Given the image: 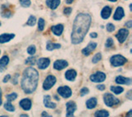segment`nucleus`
Masks as SVG:
<instances>
[{"label":"nucleus","mask_w":132,"mask_h":117,"mask_svg":"<svg viewBox=\"0 0 132 117\" xmlns=\"http://www.w3.org/2000/svg\"><path fill=\"white\" fill-rule=\"evenodd\" d=\"M128 36H129V31L126 28H122L120 29L118 31V32L116 34V37L118 40L119 43H124L126 41V40L127 39Z\"/></svg>","instance_id":"423d86ee"},{"label":"nucleus","mask_w":132,"mask_h":117,"mask_svg":"<svg viewBox=\"0 0 132 117\" xmlns=\"http://www.w3.org/2000/svg\"><path fill=\"white\" fill-rule=\"evenodd\" d=\"M73 0H66L65 1V3L67 4H71V3H73Z\"/></svg>","instance_id":"09e8293b"},{"label":"nucleus","mask_w":132,"mask_h":117,"mask_svg":"<svg viewBox=\"0 0 132 117\" xmlns=\"http://www.w3.org/2000/svg\"><path fill=\"white\" fill-rule=\"evenodd\" d=\"M18 77H19V73H16L15 74V76H14V78H13V79H12V84H14V85H16V84H18Z\"/></svg>","instance_id":"ea45409f"},{"label":"nucleus","mask_w":132,"mask_h":117,"mask_svg":"<svg viewBox=\"0 0 132 117\" xmlns=\"http://www.w3.org/2000/svg\"><path fill=\"white\" fill-rule=\"evenodd\" d=\"M36 46L34 45H31L27 48V53L30 55H33L36 53Z\"/></svg>","instance_id":"f704fd0d"},{"label":"nucleus","mask_w":132,"mask_h":117,"mask_svg":"<svg viewBox=\"0 0 132 117\" xmlns=\"http://www.w3.org/2000/svg\"><path fill=\"white\" fill-rule=\"evenodd\" d=\"M106 28L108 32H112L115 31V26L112 24V23H108L106 26Z\"/></svg>","instance_id":"e433bc0d"},{"label":"nucleus","mask_w":132,"mask_h":117,"mask_svg":"<svg viewBox=\"0 0 132 117\" xmlns=\"http://www.w3.org/2000/svg\"><path fill=\"white\" fill-rule=\"evenodd\" d=\"M4 109H5L6 111H15V107L12 106V104L11 103V102H7L5 104H4Z\"/></svg>","instance_id":"c85d7f7f"},{"label":"nucleus","mask_w":132,"mask_h":117,"mask_svg":"<svg viewBox=\"0 0 132 117\" xmlns=\"http://www.w3.org/2000/svg\"><path fill=\"white\" fill-rule=\"evenodd\" d=\"M9 63V58L7 55L3 56L1 58H0V68H1L3 70L5 69V68L7 67V65Z\"/></svg>","instance_id":"b1692460"},{"label":"nucleus","mask_w":132,"mask_h":117,"mask_svg":"<svg viewBox=\"0 0 132 117\" xmlns=\"http://www.w3.org/2000/svg\"><path fill=\"white\" fill-rule=\"evenodd\" d=\"M73 11V8L71 7H65L64 9V14L65 15H70L71 12Z\"/></svg>","instance_id":"58836bf2"},{"label":"nucleus","mask_w":132,"mask_h":117,"mask_svg":"<svg viewBox=\"0 0 132 117\" xmlns=\"http://www.w3.org/2000/svg\"><path fill=\"white\" fill-rule=\"evenodd\" d=\"M39 81L38 71L33 67H28L24 70L21 82L22 88L26 94H31L36 91Z\"/></svg>","instance_id":"f03ea898"},{"label":"nucleus","mask_w":132,"mask_h":117,"mask_svg":"<svg viewBox=\"0 0 132 117\" xmlns=\"http://www.w3.org/2000/svg\"><path fill=\"white\" fill-rule=\"evenodd\" d=\"M131 91H128V93H127V95H126V97L129 99V100H131L132 99V97H131Z\"/></svg>","instance_id":"a18cd8bd"},{"label":"nucleus","mask_w":132,"mask_h":117,"mask_svg":"<svg viewBox=\"0 0 132 117\" xmlns=\"http://www.w3.org/2000/svg\"><path fill=\"white\" fill-rule=\"evenodd\" d=\"M11 78V75L10 74H7V75H6L5 77H4V78H3V82L5 83V82H7L9 79Z\"/></svg>","instance_id":"37998d69"},{"label":"nucleus","mask_w":132,"mask_h":117,"mask_svg":"<svg viewBox=\"0 0 132 117\" xmlns=\"http://www.w3.org/2000/svg\"><path fill=\"white\" fill-rule=\"evenodd\" d=\"M51 96H49V95L45 96V97H44V100H43L44 105H45V107L50 108V109H55V108H56V104L52 102L51 101Z\"/></svg>","instance_id":"dca6fc26"},{"label":"nucleus","mask_w":132,"mask_h":117,"mask_svg":"<svg viewBox=\"0 0 132 117\" xmlns=\"http://www.w3.org/2000/svg\"><path fill=\"white\" fill-rule=\"evenodd\" d=\"M0 26H1V22H0Z\"/></svg>","instance_id":"6e6d98bb"},{"label":"nucleus","mask_w":132,"mask_h":117,"mask_svg":"<svg viewBox=\"0 0 132 117\" xmlns=\"http://www.w3.org/2000/svg\"><path fill=\"white\" fill-rule=\"evenodd\" d=\"M36 63V58L34 56L27 58L26 60V61H25V64H29V65H34Z\"/></svg>","instance_id":"c756f323"},{"label":"nucleus","mask_w":132,"mask_h":117,"mask_svg":"<svg viewBox=\"0 0 132 117\" xmlns=\"http://www.w3.org/2000/svg\"><path fill=\"white\" fill-rule=\"evenodd\" d=\"M51 31L55 36H60L62 35V33L64 31V26L62 24H58V25H55V26H52Z\"/></svg>","instance_id":"6ab92c4d"},{"label":"nucleus","mask_w":132,"mask_h":117,"mask_svg":"<svg viewBox=\"0 0 132 117\" xmlns=\"http://www.w3.org/2000/svg\"><path fill=\"white\" fill-rule=\"evenodd\" d=\"M45 22L43 18H40L38 21V30L40 31H42L45 28Z\"/></svg>","instance_id":"2f4dec72"},{"label":"nucleus","mask_w":132,"mask_h":117,"mask_svg":"<svg viewBox=\"0 0 132 117\" xmlns=\"http://www.w3.org/2000/svg\"><path fill=\"white\" fill-rule=\"evenodd\" d=\"M90 37H92V38H97V34L96 32H93L90 34Z\"/></svg>","instance_id":"c03bdc74"},{"label":"nucleus","mask_w":132,"mask_h":117,"mask_svg":"<svg viewBox=\"0 0 132 117\" xmlns=\"http://www.w3.org/2000/svg\"><path fill=\"white\" fill-rule=\"evenodd\" d=\"M15 37V35L13 33H4V34L0 35V44L7 43L10 41L12 39Z\"/></svg>","instance_id":"4468645a"},{"label":"nucleus","mask_w":132,"mask_h":117,"mask_svg":"<svg viewBox=\"0 0 132 117\" xmlns=\"http://www.w3.org/2000/svg\"><path fill=\"white\" fill-rule=\"evenodd\" d=\"M124 16H125L124 9L121 7H118L117 8V10H116L114 15H113V19L115 21H121Z\"/></svg>","instance_id":"2eb2a0df"},{"label":"nucleus","mask_w":132,"mask_h":117,"mask_svg":"<svg viewBox=\"0 0 132 117\" xmlns=\"http://www.w3.org/2000/svg\"><path fill=\"white\" fill-rule=\"evenodd\" d=\"M1 15L3 18H9L11 16L13 15L12 12L11 10H9V8L7 7V5H3L2 6V12H1Z\"/></svg>","instance_id":"4be33fe9"},{"label":"nucleus","mask_w":132,"mask_h":117,"mask_svg":"<svg viewBox=\"0 0 132 117\" xmlns=\"http://www.w3.org/2000/svg\"><path fill=\"white\" fill-rule=\"evenodd\" d=\"M2 71H3V69H2L1 68H0V72H2Z\"/></svg>","instance_id":"5fc2aeb1"},{"label":"nucleus","mask_w":132,"mask_h":117,"mask_svg":"<svg viewBox=\"0 0 132 117\" xmlns=\"http://www.w3.org/2000/svg\"><path fill=\"white\" fill-rule=\"evenodd\" d=\"M103 100H104V103L106 104V106L108 107L117 106L120 103V100L111 93H105L103 96Z\"/></svg>","instance_id":"7ed1b4c3"},{"label":"nucleus","mask_w":132,"mask_h":117,"mask_svg":"<svg viewBox=\"0 0 132 117\" xmlns=\"http://www.w3.org/2000/svg\"><path fill=\"white\" fill-rule=\"evenodd\" d=\"M2 103H3V101H2V90H1V88H0V106L2 105Z\"/></svg>","instance_id":"49530a36"},{"label":"nucleus","mask_w":132,"mask_h":117,"mask_svg":"<svg viewBox=\"0 0 132 117\" xmlns=\"http://www.w3.org/2000/svg\"><path fill=\"white\" fill-rule=\"evenodd\" d=\"M0 54H1V51H0Z\"/></svg>","instance_id":"4d7b16f0"},{"label":"nucleus","mask_w":132,"mask_h":117,"mask_svg":"<svg viewBox=\"0 0 132 117\" xmlns=\"http://www.w3.org/2000/svg\"><path fill=\"white\" fill-rule=\"evenodd\" d=\"M19 106L24 111H29L31 108V101L29 98H24L21 100L19 102Z\"/></svg>","instance_id":"f8f14e48"},{"label":"nucleus","mask_w":132,"mask_h":117,"mask_svg":"<svg viewBox=\"0 0 132 117\" xmlns=\"http://www.w3.org/2000/svg\"><path fill=\"white\" fill-rule=\"evenodd\" d=\"M20 116H28L27 115H20Z\"/></svg>","instance_id":"864d4df0"},{"label":"nucleus","mask_w":132,"mask_h":117,"mask_svg":"<svg viewBox=\"0 0 132 117\" xmlns=\"http://www.w3.org/2000/svg\"><path fill=\"white\" fill-rule=\"evenodd\" d=\"M110 62H111V64L113 67H119V66H122L125 64L127 62V60L121 55H116L111 58Z\"/></svg>","instance_id":"20e7f679"},{"label":"nucleus","mask_w":132,"mask_h":117,"mask_svg":"<svg viewBox=\"0 0 132 117\" xmlns=\"http://www.w3.org/2000/svg\"><path fill=\"white\" fill-rule=\"evenodd\" d=\"M111 11H112V8L109 6H106L102 8V10L101 12V16L103 19H107L110 18V16L111 14Z\"/></svg>","instance_id":"aec40b11"},{"label":"nucleus","mask_w":132,"mask_h":117,"mask_svg":"<svg viewBox=\"0 0 132 117\" xmlns=\"http://www.w3.org/2000/svg\"><path fill=\"white\" fill-rule=\"evenodd\" d=\"M110 89L116 95H119V94L122 93L123 91H124V88H123V87H119V86H111L110 87Z\"/></svg>","instance_id":"a878e982"},{"label":"nucleus","mask_w":132,"mask_h":117,"mask_svg":"<svg viewBox=\"0 0 132 117\" xmlns=\"http://www.w3.org/2000/svg\"><path fill=\"white\" fill-rule=\"evenodd\" d=\"M56 82V78L53 75H49L46 77L45 80L43 82V89L44 90H50L51 87L55 84Z\"/></svg>","instance_id":"39448f33"},{"label":"nucleus","mask_w":132,"mask_h":117,"mask_svg":"<svg viewBox=\"0 0 132 117\" xmlns=\"http://www.w3.org/2000/svg\"><path fill=\"white\" fill-rule=\"evenodd\" d=\"M125 26H126L127 28H131V27H132V21H131V20L127 21V22L125 23Z\"/></svg>","instance_id":"a19ab883"},{"label":"nucleus","mask_w":132,"mask_h":117,"mask_svg":"<svg viewBox=\"0 0 132 117\" xmlns=\"http://www.w3.org/2000/svg\"><path fill=\"white\" fill-rule=\"evenodd\" d=\"M64 77L68 81H74L77 77V72L74 69H69L65 72Z\"/></svg>","instance_id":"a211bd4d"},{"label":"nucleus","mask_w":132,"mask_h":117,"mask_svg":"<svg viewBox=\"0 0 132 117\" xmlns=\"http://www.w3.org/2000/svg\"><path fill=\"white\" fill-rule=\"evenodd\" d=\"M101 60H102V54L101 53H97L96 55L93 57L92 62L93 63V64H97V63H98Z\"/></svg>","instance_id":"473e14b6"},{"label":"nucleus","mask_w":132,"mask_h":117,"mask_svg":"<svg viewBox=\"0 0 132 117\" xmlns=\"http://www.w3.org/2000/svg\"><path fill=\"white\" fill-rule=\"evenodd\" d=\"M41 115H42V116H51V115L47 114V112H45V111H43L42 114H41Z\"/></svg>","instance_id":"de8ad7c7"},{"label":"nucleus","mask_w":132,"mask_h":117,"mask_svg":"<svg viewBox=\"0 0 132 117\" xmlns=\"http://www.w3.org/2000/svg\"><path fill=\"white\" fill-rule=\"evenodd\" d=\"M50 64H51V60L49 58H40L37 60V65L40 69H47Z\"/></svg>","instance_id":"9b49d317"},{"label":"nucleus","mask_w":132,"mask_h":117,"mask_svg":"<svg viewBox=\"0 0 132 117\" xmlns=\"http://www.w3.org/2000/svg\"><path fill=\"white\" fill-rule=\"evenodd\" d=\"M46 6L52 10H55L60 4V0H46Z\"/></svg>","instance_id":"412c9836"},{"label":"nucleus","mask_w":132,"mask_h":117,"mask_svg":"<svg viewBox=\"0 0 132 117\" xmlns=\"http://www.w3.org/2000/svg\"><path fill=\"white\" fill-rule=\"evenodd\" d=\"M114 45V41H113V39L112 38H108L106 40V44H105V46L106 48H111V47H112V45Z\"/></svg>","instance_id":"c9c22d12"},{"label":"nucleus","mask_w":132,"mask_h":117,"mask_svg":"<svg viewBox=\"0 0 132 117\" xmlns=\"http://www.w3.org/2000/svg\"><path fill=\"white\" fill-rule=\"evenodd\" d=\"M61 47V45L60 44H55V43H52L50 40H48L47 45H46V49L49 51H52L54 49H60Z\"/></svg>","instance_id":"393cba45"},{"label":"nucleus","mask_w":132,"mask_h":117,"mask_svg":"<svg viewBox=\"0 0 132 117\" xmlns=\"http://www.w3.org/2000/svg\"><path fill=\"white\" fill-rule=\"evenodd\" d=\"M91 22H92V18L88 13H79L76 16L73 24L71 34L72 44L78 45L84 40L90 28Z\"/></svg>","instance_id":"f257e3e1"},{"label":"nucleus","mask_w":132,"mask_h":117,"mask_svg":"<svg viewBox=\"0 0 132 117\" xmlns=\"http://www.w3.org/2000/svg\"><path fill=\"white\" fill-rule=\"evenodd\" d=\"M115 82L117 83V84H126V85H130L132 80L129 78H126L123 76H118L116 78Z\"/></svg>","instance_id":"f3484780"},{"label":"nucleus","mask_w":132,"mask_h":117,"mask_svg":"<svg viewBox=\"0 0 132 117\" xmlns=\"http://www.w3.org/2000/svg\"><path fill=\"white\" fill-rule=\"evenodd\" d=\"M36 23V18L35 16H29V18L27 20V22L26 23V25H27V26H30V27H34Z\"/></svg>","instance_id":"cd10ccee"},{"label":"nucleus","mask_w":132,"mask_h":117,"mask_svg":"<svg viewBox=\"0 0 132 117\" xmlns=\"http://www.w3.org/2000/svg\"><path fill=\"white\" fill-rule=\"evenodd\" d=\"M89 93V89L88 87H82V88L80 90V96L81 97H84V96L87 95Z\"/></svg>","instance_id":"4c0bfd02"},{"label":"nucleus","mask_w":132,"mask_h":117,"mask_svg":"<svg viewBox=\"0 0 132 117\" xmlns=\"http://www.w3.org/2000/svg\"><path fill=\"white\" fill-rule=\"evenodd\" d=\"M66 110H67V113H66V116L70 117V116H73L74 111L77 110V106L74 102H68L66 103Z\"/></svg>","instance_id":"1a4fd4ad"},{"label":"nucleus","mask_w":132,"mask_h":117,"mask_svg":"<svg viewBox=\"0 0 132 117\" xmlns=\"http://www.w3.org/2000/svg\"><path fill=\"white\" fill-rule=\"evenodd\" d=\"M97 88L98 90H100V91H104L105 88H106V86L105 85H102V84H99L97 86Z\"/></svg>","instance_id":"79ce46f5"},{"label":"nucleus","mask_w":132,"mask_h":117,"mask_svg":"<svg viewBox=\"0 0 132 117\" xmlns=\"http://www.w3.org/2000/svg\"><path fill=\"white\" fill-rule=\"evenodd\" d=\"M94 115L97 117H107V116H109V112L106 110H100L95 112Z\"/></svg>","instance_id":"bb28decb"},{"label":"nucleus","mask_w":132,"mask_h":117,"mask_svg":"<svg viewBox=\"0 0 132 117\" xmlns=\"http://www.w3.org/2000/svg\"><path fill=\"white\" fill-rule=\"evenodd\" d=\"M106 73H104L103 72H98L95 73L93 74H92L90 76V80L93 82H102L103 81L106 80Z\"/></svg>","instance_id":"6e6552de"},{"label":"nucleus","mask_w":132,"mask_h":117,"mask_svg":"<svg viewBox=\"0 0 132 117\" xmlns=\"http://www.w3.org/2000/svg\"><path fill=\"white\" fill-rule=\"evenodd\" d=\"M57 93L64 98H69L72 96V90L68 86H62L57 89Z\"/></svg>","instance_id":"0eeeda50"},{"label":"nucleus","mask_w":132,"mask_h":117,"mask_svg":"<svg viewBox=\"0 0 132 117\" xmlns=\"http://www.w3.org/2000/svg\"><path fill=\"white\" fill-rule=\"evenodd\" d=\"M132 115V110H130L129 112H128V114L126 115V116H131Z\"/></svg>","instance_id":"8fccbe9b"},{"label":"nucleus","mask_w":132,"mask_h":117,"mask_svg":"<svg viewBox=\"0 0 132 117\" xmlns=\"http://www.w3.org/2000/svg\"><path fill=\"white\" fill-rule=\"evenodd\" d=\"M19 3L23 7H29L31 6V0H19Z\"/></svg>","instance_id":"72a5a7b5"},{"label":"nucleus","mask_w":132,"mask_h":117,"mask_svg":"<svg viewBox=\"0 0 132 117\" xmlns=\"http://www.w3.org/2000/svg\"><path fill=\"white\" fill-rule=\"evenodd\" d=\"M55 97V98L56 99V101H60V98H59V97H57V96H55V97Z\"/></svg>","instance_id":"3c124183"},{"label":"nucleus","mask_w":132,"mask_h":117,"mask_svg":"<svg viewBox=\"0 0 132 117\" xmlns=\"http://www.w3.org/2000/svg\"><path fill=\"white\" fill-rule=\"evenodd\" d=\"M97 100L96 97H92L88 99V101L86 102V106L88 109L91 110V109H93L97 106Z\"/></svg>","instance_id":"5701e85b"},{"label":"nucleus","mask_w":132,"mask_h":117,"mask_svg":"<svg viewBox=\"0 0 132 117\" xmlns=\"http://www.w3.org/2000/svg\"><path fill=\"white\" fill-rule=\"evenodd\" d=\"M97 44L96 42H90L84 49H82V54L84 55H85V56L90 55V54L97 48Z\"/></svg>","instance_id":"9d476101"},{"label":"nucleus","mask_w":132,"mask_h":117,"mask_svg":"<svg viewBox=\"0 0 132 117\" xmlns=\"http://www.w3.org/2000/svg\"><path fill=\"white\" fill-rule=\"evenodd\" d=\"M108 1H110V2H113V3H114V2H117V0H108Z\"/></svg>","instance_id":"603ef678"},{"label":"nucleus","mask_w":132,"mask_h":117,"mask_svg":"<svg viewBox=\"0 0 132 117\" xmlns=\"http://www.w3.org/2000/svg\"><path fill=\"white\" fill-rule=\"evenodd\" d=\"M68 65H69L68 62L64 60H56L55 63H54V69L56 70H62V69H65Z\"/></svg>","instance_id":"ddd939ff"},{"label":"nucleus","mask_w":132,"mask_h":117,"mask_svg":"<svg viewBox=\"0 0 132 117\" xmlns=\"http://www.w3.org/2000/svg\"><path fill=\"white\" fill-rule=\"evenodd\" d=\"M16 97H18V94H16V93H12L6 95V98H7V100L8 102L14 101V100L16 99Z\"/></svg>","instance_id":"7c9ffc66"}]
</instances>
